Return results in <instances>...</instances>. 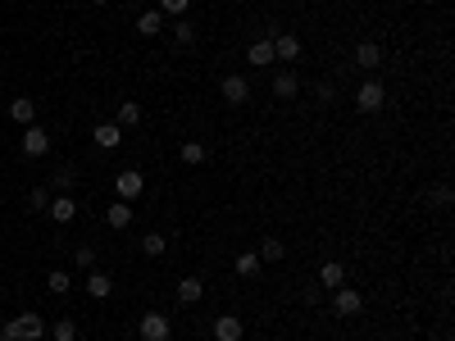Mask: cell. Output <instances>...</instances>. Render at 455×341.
I'll return each mask as SVG.
<instances>
[{"label":"cell","mask_w":455,"mask_h":341,"mask_svg":"<svg viewBox=\"0 0 455 341\" xmlns=\"http://www.w3.org/2000/svg\"><path fill=\"white\" fill-rule=\"evenodd\" d=\"M46 332H51V323L41 314H19V319L0 323V341H41Z\"/></svg>","instance_id":"1"},{"label":"cell","mask_w":455,"mask_h":341,"mask_svg":"<svg viewBox=\"0 0 455 341\" xmlns=\"http://www.w3.org/2000/svg\"><path fill=\"white\" fill-rule=\"evenodd\" d=\"M137 332H141V341H169V337H174V319L159 314V310H151V314L137 319Z\"/></svg>","instance_id":"2"},{"label":"cell","mask_w":455,"mask_h":341,"mask_svg":"<svg viewBox=\"0 0 455 341\" xmlns=\"http://www.w3.org/2000/svg\"><path fill=\"white\" fill-rule=\"evenodd\" d=\"M19 151L28 155V160H41V155L51 151V132L36 128V123H28V128H23V137H19Z\"/></svg>","instance_id":"3"},{"label":"cell","mask_w":455,"mask_h":341,"mask_svg":"<svg viewBox=\"0 0 455 341\" xmlns=\"http://www.w3.org/2000/svg\"><path fill=\"white\" fill-rule=\"evenodd\" d=\"M387 105V87H383V82H364V87L360 91H355V109H360V114H378V109H383Z\"/></svg>","instance_id":"4"},{"label":"cell","mask_w":455,"mask_h":341,"mask_svg":"<svg viewBox=\"0 0 455 341\" xmlns=\"http://www.w3.org/2000/svg\"><path fill=\"white\" fill-rule=\"evenodd\" d=\"M219 91H224L228 105H246V101H251V82H246V73H228V78L219 82Z\"/></svg>","instance_id":"5"},{"label":"cell","mask_w":455,"mask_h":341,"mask_svg":"<svg viewBox=\"0 0 455 341\" xmlns=\"http://www.w3.org/2000/svg\"><path fill=\"white\" fill-rule=\"evenodd\" d=\"M114 191H119V200H137L141 191H146V173H137V168H123V173L114 178Z\"/></svg>","instance_id":"6"},{"label":"cell","mask_w":455,"mask_h":341,"mask_svg":"<svg viewBox=\"0 0 455 341\" xmlns=\"http://www.w3.org/2000/svg\"><path fill=\"white\" fill-rule=\"evenodd\" d=\"M333 310L341 314V319H351V314H360L364 310V296L355 287H337V296H333Z\"/></svg>","instance_id":"7"},{"label":"cell","mask_w":455,"mask_h":341,"mask_svg":"<svg viewBox=\"0 0 455 341\" xmlns=\"http://www.w3.org/2000/svg\"><path fill=\"white\" fill-rule=\"evenodd\" d=\"M351 59H355V68H369V73H374V68H383V46H378V41H360Z\"/></svg>","instance_id":"8"},{"label":"cell","mask_w":455,"mask_h":341,"mask_svg":"<svg viewBox=\"0 0 455 341\" xmlns=\"http://www.w3.org/2000/svg\"><path fill=\"white\" fill-rule=\"evenodd\" d=\"M241 337H246V323L237 314H219L214 319V341H241Z\"/></svg>","instance_id":"9"},{"label":"cell","mask_w":455,"mask_h":341,"mask_svg":"<svg viewBox=\"0 0 455 341\" xmlns=\"http://www.w3.org/2000/svg\"><path fill=\"white\" fill-rule=\"evenodd\" d=\"M269 41H274V59H282V64L301 59V36H291V32H278V36H269Z\"/></svg>","instance_id":"10"},{"label":"cell","mask_w":455,"mask_h":341,"mask_svg":"<svg viewBox=\"0 0 455 341\" xmlns=\"http://www.w3.org/2000/svg\"><path fill=\"white\" fill-rule=\"evenodd\" d=\"M46 214H51L55 223L64 228V223H73V218H78V200H73V196H55L51 205H46Z\"/></svg>","instance_id":"11"},{"label":"cell","mask_w":455,"mask_h":341,"mask_svg":"<svg viewBox=\"0 0 455 341\" xmlns=\"http://www.w3.org/2000/svg\"><path fill=\"white\" fill-rule=\"evenodd\" d=\"M296 91H301V78L291 68L274 73V96H278V101H296Z\"/></svg>","instance_id":"12"},{"label":"cell","mask_w":455,"mask_h":341,"mask_svg":"<svg viewBox=\"0 0 455 341\" xmlns=\"http://www.w3.org/2000/svg\"><path fill=\"white\" fill-rule=\"evenodd\" d=\"M91 137H96L101 151H119V146H123V128H119V123H96Z\"/></svg>","instance_id":"13"},{"label":"cell","mask_w":455,"mask_h":341,"mask_svg":"<svg viewBox=\"0 0 455 341\" xmlns=\"http://www.w3.org/2000/svg\"><path fill=\"white\" fill-rule=\"evenodd\" d=\"M319 287H328V291H337V287H346V264H337V260H328L324 269H319Z\"/></svg>","instance_id":"14"},{"label":"cell","mask_w":455,"mask_h":341,"mask_svg":"<svg viewBox=\"0 0 455 341\" xmlns=\"http://www.w3.org/2000/svg\"><path fill=\"white\" fill-rule=\"evenodd\" d=\"M109 291H114V278L101 273V269H91V273H87V296H91V300H105Z\"/></svg>","instance_id":"15"},{"label":"cell","mask_w":455,"mask_h":341,"mask_svg":"<svg viewBox=\"0 0 455 341\" xmlns=\"http://www.w3.org/2000/svg\"><path fill=\"white\" fill-rule=\"evenodd\" d=\"M246 59H251V64H260V68L278 64V59H274V41H269V36H260V41H251V51H246Z\"/></svg>","instance_id":"16"},{"label":"cell","mask_w":455,"mask_h":341,"mask_svg":"<svg viewBox=\"0 0 455 341\" xmlns=\"http://www.w3.org/2000/svg\"><path fill=\"white\" fill-rule=\"evenodd\" d=\"M105 223H109V228H128V223H132V200H114V205L105 210Z\"/></svg>","instance_id":"17"},{"label":"cell","mask_w":455,"mask_h":341,"mask_svg":"<svg viewBox=\"0 0 455 341\" xmlns=\"http://www.w3.org/2000/svg\"><path fill=\"white\" fill-rule=\"evenodd\" d=\"M232 269H237L241 278H255V273L264 269V260H260V255H255V250H241L237 260H232Z\"/></svg>","instance_id":"18"},{"label":"cell","mask_w":455,"mask_h":341,"mask_svg":"<svg viewBox=\"0 0 455 341\" xmlns=\"http://www.w3.org/2000/svg\"><path fill=\"white\" fill-rule=\"evenodd\" d=\"M201 296H205V283H201V278H182V283H178V300H182V305H196Z\"/></svg>","instance_id":"19"},{"label":"cell","mask_w":455,"mask_h":341,"mask_svg":"<svg viewBox=\"0 0 455 341\" xmlns=\"http://www.w3.org/2000/svg\"><path fill=\"white\" fill-rule=\"evenodd\" d=\"M9 118H14V123H23V128H28L32 118H36V101H28V96H19V101L9 105Z\"/></svg>","instance_id":"20"},{"label":"cell","mask_w":455,"mask_h":341,"mask_svg":"<svg viewBox=\"0 0 455 341\" xmlns=\"http://www.w3.org/2000/svg\"><path fill=\"white\" fill-rule=\"evenodd\" d=\"M46 291H51V296H69V291H73V278H69L64 269H51V273H46Z\"/></svg>","instance_id":"21"},{"label":"cell","mask_w":455,"mask_h":341,"mask_svg":"<svg viewBox=\"0 0 455 341\" xmlns=\"http://www.w3.org/2000/svg\"><path fill=\"white\" fill-rule=\"evenodd\" d=\"M137 32L141 36H159L164 32V14H159V9H146V14L137 19Z\"/></svg>","instance_id":"22"},{"label":"cell","mask_w":455,"mask_h":341,"mask_svg":"<svg viewBox=\"0 0 455 341\" xmlns=\"http://www.w3.org/2000/svg\"><path fill=\"white\" fill-rule=\"evenodd\" d=\"M178 155H182V164H191V168L210 160V151H205V141H182V151H178Z\"/></svg>","instance_id":"23"},{"label":"cell","mask_w":455,"mask_h":341,"mask_svg":"<svg viewBox=\"0 0 455 341\" xmlns=\"http://www.w3.org/2000/svg\"><path fill=\"white\" fill-rule=\"evenodd\" d=\"M255 255H260V260H264V264H278V260H282V255H287V246H282V241H278V237H264V241H260V250H255Z\"/></svg>","instance_id":"24"},{"label":"cell","mask_w":455,"mask_h":341,"mask_svg":"<svg viewBox=\"0 0 455 341\" xmlns=\"http://www.w3.org/2000/svg\"><path fill=\"white\" fill-rule=\"evenodd\" d=\"M164 250H169V237H164V233H146V237H141V255H151V260H159Z\"/></svg>","instance_id":"25"},{"label":"cell","mask_w":455,"mask_h":341,"mask_svg":"<svg viewBox=\"0 0 455 341\" xmlns=\"http://www.w3.org/2000/svg\"><path fill=\"white\" fill-rule=\"evenodd\" d=\"M51 341H78V323H73V319H55L51 323Z\"/></svg>","instance_id":"26"},{"label":"cell","mask_w":455,"mask_h":341,"mask_svg":"<svg viewBox=\"0 0 455 341\" xmlns=\"http://www.w3.org/2000/svg\"><path fill=\"white\" fill-rule=\"evenodd\" d=\"M73 182H78V173H73V168H55V173H51V187L59 191V196H69Z\"/></svg>","instance_id":"27"},{"label":"cell","mask_w":455,"mask_h":341,"mask_svg":"<svg viewBox=\"0 0 455 341\" xmlns=\"http://www.w3.org/2000/svg\"><path fill=\"white\" fill-rule=\"evenodd\" d=\"M132 123H141V105L137 101H123L119 105V128H132Z\"/></svg>","instance_id":"28"},{"label":"cell","mask_w":455,"mask_h":341,"mask_svg":"<svg viewBox=\"0 0 455 341\" xmlns=\"http://www.w3.org/2000/svg\"><path fill=\"white\" fill-rule=\"evenodd\" d=\"M174 41H178V46H191V41H196V23L174 19Z\"/></svg>","instance_id":"29"},{"label":"cell","mask_w":455,"mask_h":341,"mask_svg":"<svg viewBox=\"0 0 455 341\" xmlns=\"http://www.w3.org/2000/svg\"><path fill=\"white\" fill-rule=\"evenodd\" d=\"M191 9V0H159V14H174V19H182Z\"/></svg>","instance_id":"30"},{"label":"cell","mask_w":455,"mask_h":341,"mask_svg":"<svg viewBox=\"0 0 455 341\" xmlns=\"http://www.w3.org/2000/svg\"><path fill=\"white\" fill-rule=\"evenodd\" d=\"M428 200H433V205H441V210H446V205H451V187H446V182H437V187L428 191Z\"/></svg>","instance_id":"31"},{"label":"cell","mask_w":455,"mask_h":341,"mask_svg":"<svg viewBox=\"0 0 455 341\" xmlns=\"http://www.w3.org/2000/svg\"><path fill=\"white\" fill-rule=\"evenodd\" d=\"M28 205H32V210H46V205H51V191H46V187H32V191H28Z\"/></svg>","instance_id":"32"},{"label":"cell","mask_w":455,"mask_h":341,"mask_svg":"<svg viewBox=\"0 0 455 341\" xmlns=\"http://www.w3.org/2000/svg\"><path fill=\"white\" fill-rule=\"evenodd\" d=\"M73 260H78L82 269H96V250L91 246H78V250H73Z\"/></svg>","instance_id":"33"},{"label":"cell","mask_w":455,"mask_h":341,"mask_svg":"<svg viewBox=\"0 0 455 341\" xmlns=\"http://www.w3.org/2000/svg\"><path fill=\"white\" fill-rule=\"evenodd\" d=\"M319 101H324V105H328V101H337V87H333V82H328V78L319 82Z\"/></svg>","instance_id":"34"},{"label":"cell","mask_w":455,"mask_h":341,"mask_svg":"<svg viewBox=\"0 0 455 341\" xmlns=\"http://www.w3.org/2000/svg\"><path fill=\"white\" fill-rule=\"evenodd\" d=\"M91 5H109V0H91Z\"/></svg>","instance_id":"35"}]
</instances>
